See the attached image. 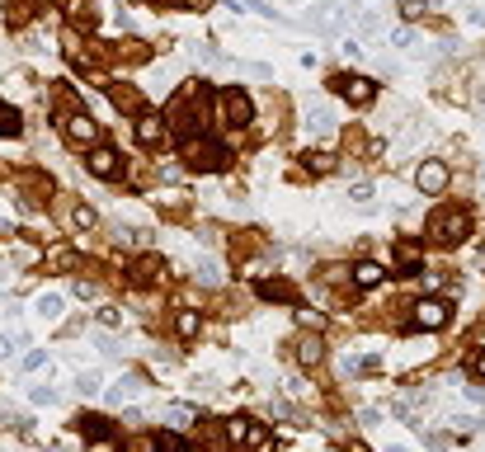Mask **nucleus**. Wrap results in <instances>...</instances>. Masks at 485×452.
<instances>
[{"mask_svg":"<svg viewBox=\"0 0 485 452\" xmlns=\"http://www.w3.org/2000/svg\"><path fill=\"white\" fill-rule=\"evenodd\" d=\"M170 132L179 141H188V137H203V85H188L179 99L170 104Z\"/></svg>","mask_w":485,"mask_h":452,"instance_id":"obj_1","label":"nucleus"},{"mask_svg":"<svg viewBox=\"0 0 485 452\" xmlns=\"http://www.w3.org/2000/svg\"><path fill=\"white\" fill-rule=\"evenodd\" d=\"M226 141H217V137H188L184 141V170H198V174H207V170H221L226 165Z\"/></svg>","mask_w":485,"mask_h":452,"instance_id":"obj_2","label":"nucleus"},{"mask_svg":"<svg viewBox=\"0 0 485 452\" xmlns=\"http://www.w3.org/2000/svg\"><path fill=\"white\" fill-rule=\"evenodd\" d=\"M306 24H311V33H321V38H340V33L349 29V5H340V0H316L311 10H306Z\"/></svg>","mask_w":485,"mask_h":452,"instance_id":"obj_3","label":"nucleus"},{"mask_svg":"<svg viewBox=\"0 0 485 452\" xmlns=\"http://www.w3.org/2000/svg\"><path fill=\"white\" fill-rule=\"evenodd\" d=\"M467 231H471V221H467L462 207H448V212H434V217H429V235H434L439 245H457Z\"/></svg>","mask_w":485,"mask_h":452,"instance_id":"obj_4","label":"nucleus"},{"mask_svg":"<svg viewBox=\"0 0 485 452\" xmlns=\"http://www.w3.org/2000/svg\"><path fill=\"white\" fill-rule=\"evenodd\" d=\"M217 118L226 127H250V118H254L250 94H245V90H221L217 94Z\"/></svg>","mask_w":485,"mask_h":452,"instance_id":"obj_5","label":"nucleus"},{"mask_svg":"<svg viewBox=\"0 0 485 452\" xmlns=\"http://www.w3.org/2000/svg\"><path fill=\"white\" fill-rule=\"evenodd\" d=\"M62 132H66V141H71V146H99V123H94L85 109L62 113Z\"/></svg>","mask_w":485,"mask_h":452,"instance_id":"obj_6","label":"nucleus"},{"mask_svg":"<svg viewBox=\"0 0 485 452\" xmlns=\"http://www.w3.org/2000/svg\"><path fill=\"white\" fill-rule=\"evenodd\" d=\"M410 316H415V325H420V330H443L448 321H453V306L439 302V297H420Z\"/></svg>","mask_w":485,"mask_h":452,"instance_id":"obj_7","label":"nucleus"},{"mask_svg":"<svg viewBox=\"0 0 485 452\" xmlns=\"http://www.w3.org/2000/svg\"><path fill=\"white\" fill-rule=\"evenodd\" d=\"M448 179H453V174H448L443 160H420V170H415V188H420V193H443Z\"/></svg>","mask_w":485,"mask_h":452,"instance_id":"obj_8","label":"nucleus"},{"mask_svg":"<svg viewBox=\"0 0 485 452\" xmlns=\"http://www.w3.org/2000/svg\"><path fill=\"white\" fill-rule=\"evenodd\" d=\"M85 165H90L94 179H118V170H123V165H118V151H113V146H104V141H99V146H90V160H85Z\"/></svg>","mask_w":485,"mask_h":452,"instance_id":"obj_9","label":"nucleus"},{"mask_svg":"<svg viewBox=\"0 0 485 452\" xmlns=\"http://www.w3.org/2000/svg\"><path fill=\"white\" fill-rule=\"evenodd\" d=\"M335 90L344 94L349 104H373V94H377V85L368 76H335Z\"/></svg>","mask_w":485,"mask_h":452,"instance_id":"obj_10","label":"nucleus"},{"mask_svg":"<svg viewBox=\"0 0 485 452\" xmlns=\"http://www.w3.org/2000/svg\"><path fill=\"white\" fill-rule=\"evenodd\" d=\"M160 278H165V259H156V254H141L137 264L127 269V283H137V288H151Z\"/></svg>","mask_w":485,"mask_h":452,"instance_id":"obj_11","label":"nucleus"},{"mask_svg":"<svg viewBox=\"0 0 485 452\" xmlns=\"http://www.w3.org/2000/svg\"><path fill=\"white\" fill-rule=\"evenodd\" d=\"M165 132H170V123H165V118H156V113H146V109L137 113V141H141V146H160V141H165Z\"/></svg>","mask_w":485,"mask_h":452,"instance_id":"obj_12","label":"nucleus"},{"mask_svg":"<svg viewBox=\"0 0 485 452\" xmlns=\"http://www.w3.org/2000/svg\"><path fill=\"white\" fill-rule=\"evenodd\" d=\"M33 311H38V321H47V325H57L66 316V297L62 292H38V302H33Z\"/></svg>","mask_w":485,"mask_h":452,"instance_id":"obj_13","label":"nucleus"},{"mask_svg":"<svg viewBox=\"0 0 485 452\" xmlns=\"http://www.w3.org/2000/svg\"><path fill=\"white\" fill-rule=\"evenodd\" d=\"M297 363H302V368L325 363V344H321V335H306V340H297Z\"/></svg>","mask_w":485,"mask_h":452,"instance_id":"obj_14","label":"nucleus"},{"mask_svg":"<svg viewBox=\"0 0 485 452\" xmlns=\"http://www.w3.org/2000/svg\"><path fill=\"white\" fill-rule=\"evenodd\" d=\"M382 278H387V269L377 264V259H363V264L354 269V283H358V288H377Z\"/></svg>","mask_w":485,"mask_h":452,"instance_id":"obj_15","label":"nucleus"},{"mask_svg":"<svg viewBox=\"0 0 485 452\" xmlns=\"http://www.w3.org/2000/svg\"><path fill=\"white\" fill-rule=\"evenodd\" d=\"M396 269H401V273H420L424 269V254L415 245H396Z\"/></svg>","mask_w":485,"mask_h":452,"instance_id":"obj_16","label":"nucleus"},{"mask_svg":"<svg viewBox=\"0 0 485 452\" xmlns=\"http://www.w3.org/2000/svg\"><path fill=\"white\" fill-rule=\"evenodd\" d=\"M259 297H269V302H292V283H283V278H269V283H259Z\"/></svg>","mask_w":485,"mask_h":452,"instance_id":"obj_17","label":"nucleus"},{"mask_svg":"<svg viewBox=\"0 0 485 452\" xmlns=\"http://www.w3.org/2000/svg\"><path fill=\"white\" fill-rule=\"evenodd\" d=\"M19 132H24V118H19V109L0 104V137H19Z\"/></svg>","mask_w":485,"mask_h":452,"instance_id":"obj_18","label":"nucleus"},{"mask_svg":"<svg viewBox=\"0 0 485 452\" xmlns=\"http://www.w3.org/2000/svg\"><path fill=\"white\" fill-rule=\"evenodd\" d=\"M137 391H141L137 377H123L118 387H109V406H123V401H132V396H137Z\"/></svg>","mask_w":485,"mask_h":452,"instance_id":"obj_19","label":"nucleus"},{"mask_svg":"<svg viewBox=\"0 0 485 452\" xmlns=\"http://www.w3.org/2000/svg\"><path fill=\"white\" fill-rule=\"evenodd\" d=\"M123 452H160V434H132L123 443Z\"/></svg>","mask_w":485,"mask_h":452,"instance_id":"obj_20","label":"nucleus"},{"mask_svg":"<svg viewBox=\"0 0 485 452\" xmlns=\"http://www.w3.org/2000/svg\"><path fill=\"white\" fill-rule=\"evenodd\" d=\"M174 330H179V340H193L198 335V311H179L174 316Z\"/></svg>","mask_w":485,"mask_h":452,"instance_id":"obj_21","label":"nucleus"},{"mask_svg":"<svg viewBox=\"0 0 485 452\" xmlns=\"http://www.w3.org/2000/svg\"><path fill=\"white\" fill-rule=\"evenodd\" d=\"M99 382H104L99 373H80V377H76V396H85V401H90V396H99Z\"/></svg>","mask_w":485,"mask_h":452,"instance_id":"obj_22","label":"nucleus"},{"mask_svg":"<svg viewBox=\"0 0 485 452\" xmlns=\"http://www.w3.org/2000/svg\"><path fill=\"white\" fill-rule=\"evenodd\" d=\"M47 264H52V269H57V273H66V269H71V264H76V250H47Z\"/></svg>","mask_w":485,"mask_h":452,"instance_id":"obj_23","label":"nucleus"},{"mask_svg":"<svg viewBox=\"0 0 485 452\" xmlns=\"http://www.w3.org/2000/svg\"><path fill=\"white\" fill-rule=\"evenodd\" d=\"M165 420H170V429H188V424H193V410L188 406H165Z\"/></svg>","mask_w":485,"mask_h":452,"instance_id":"obj_24","label":"nucleus"},{"mask_svg":"<svg viewBox=\"0 0 485 452\" xmlns=\"http://www.w3.org/2000/svg\"><path fill=\"white\" fill-rule=\"evenodd\" d=\"M113 104H118V109H137L141 113V99H137V94H132V90H123V85H113Z\"/></svg>","mask_w":485,"mask_h":452,"instance_id":"obj_25","label":"nucleus"},{"mask_svg":"<svg viewBox=\"0 0 485 452\" xmlns=\"http://www.w3.org/2000/svg\"><path fill=\"white\" fill-rule=\"evenodd\" d=\"M71 221H76L80 231H90V226H99V212H94V207H85V203H80L76 212H71Z\"/></svg>","mask_w":485,"mask_h":452,"instance_id":"obj_26","label":"nucleus"},{"mask_svg":"<svg viewBox=\"0 0 485 452\" xmlns=\"http://www.w3.org/2000/svg\"><path fill=\"white\" fill-rule=\"evenodd\" d=\"M71 297H80V302H94V297H99V283L76 278V283H71Z\"/></svg>","mask_w":485,"mask_h":452,"instance_id":"obj_27","label":"nucleus"},{"mask_svg":"<svg viewBox=\"0 0 485 452\" xmlns=\"http://www.w3.org/2000/svg\"><path fill=\"white\" fill-rule=\"evenodd\" d=\"M476 429H481V420H476V415H453V434H476Z\"/></svg>","mask_w":485,"mask_h":452,"instance_id":"obj_28","label":"nucleus"},{"mask_svg":"<svg viewBox=\"0 0 485 452\" xmlns=\"http://www.w3.org/2000/svg\"><path fill=\"white\" fill-rule=\"evenodd\" d=\"M193 278H203L207 288H217V283H221V273H217V264H207V259H203V264L193 269Z\"/></svg>","mask_w":485,"mask_h":452,"instance_id":"obj_29","label":"nucleus"},{"mask_svg":"<svg viewBox=\"0 0 485 452\" xmlns=\"http://www.w3.org/2000/svg\"><path fill=\"white\" fill-rule=\"evenodd\" d=\"M297 325H306V330H321V325H325V316H321V311H306V306H297Z\"/></svg>","mask_w":485,"mask_h":452,"instance_id":"obj_30","label":"nucleus"},{"mask_svg":"<svg viewBox=\"0 0 485 452\" xmlns=\"http://www.w3.org/2000/svg\"><path fill=\"white\" fill-rule=\"evenodd\" d=\"M62 396H57V387H33V406H57Z\"/></svg>","mask_w":485,"mask_h":452,"instance_id":"obj_31","label":"nucleus"},{"mask_svg":"<svg viewBox=\"0 0 485 452\" xmlns=\"http://www.w3.org/2000/svg\"><path fill=\"white\" fill-rule=\"evenodd\" d=\"M349 198H354L358 207H373V184H354V188H349Z\"/></svg>","mask_w":485,"mask_h":452,"instance_id":"obj_32","label":"nucleus"},{"mask_svg":"<svg viewBox=\"0 0 485 452\" xmlns=\"http://www.w3.org/2000/svg\"><path fill=\"white\" fill-rule=\"evenodd\" d=\"M245 434H250L245 420H226V438H231V443H245Z\"/></svg>","mask_w":485,"mask_h":452,"instance_id":"obj_33","label":"nucleus"},{"mask_svg":"<svg viewBox=\"0 0 485 452\" xmlns=\"http://www.w3.org/2000/svg\"><path fill=\"white\" fill-rule=\"evenodd\" d=\"M264 443H269V434H264V429H250V434H245V443H240V448H245V452H259V448H264Z\"/></svg>","mask_w":485,"mask_h":452,"instance_id":"obj_34","label":"nucleus"},{"mask_svg":"<svg viewBox=\"0 0 485 452\" xmlns=\"http://www.w3.org/2000/svg\"><path fill=\"white\" fill-rule=\"evenodd\" d=\"M424 10H429V0H401V15L406 19H420Z\"/></svg>","mask_w":485,"mask_h":452,"instance_id":"obj_35","label":"nucleus"},{"mask_svg":"<svg viewBox=\"0 0 485 452\" xmlns=\"http://www.w3.org/2000/svg\"><path fill=\"white\" fill-rule=\"evenodd\" d=\"M99 325H123V311H118V306H99Z\"/></svg>","mask_w":485,"mask_h":452,"instance_id":"obj_36","label":"nucleus"},{"mask_svg":"<svg viewBox=\"0 0 485 452\" xmlns=\"http://www.w3.org/2000/svg\"><path fill=\"white\" fill-rule=\"evenodd\" d=\"M410 43H415V29H410V24H406V29H396V33H392V47H410Z\"/></svg>","mask_w":485,"mask_h":452,"instance_id":"obj_37","label":"nucleus"},{"mask_svg":"<svg viewBox=\"0 0 485 452\" xmlns=\"http://www.w3.org/2000/svg\"><path fill=\"white\" fill-rule=\"evenodd\" d=\"M43 363H47V354H38V349H33V354H24V373H38Z\"/></svg>","mask_w":485,"mask_h":452,"instance_id":"obj_38","label":"nucleus"},{"mask_svg":"<svg viewBox=\"0 0 485 452\" xmlns=\"http://www.w3.org/2000/svg\"><path fill=\"white\" fill-rule=\"evenodd\" d=\"M80 429H85V434H90V438H109V424H99V420H85V424H80Z\"/></svg>","mask_w":485,"mask_h":452,"instance_id":"obj_39","label":"nucleus"},{"mask_svg":"<svg viewBox=\"0 0 485 452\" xmlns=\"http://www.w3.org/2000/svg\"><path fill=\"white\" fill-rule=\"evenodd\" d=\"M160 452H188V448H184L174 434H160Z\"/></svg>","mask_w":485,"mask_h":452,"instance_id":"obj_40","label":"nucleus"},{"mask_svg":"<svg viewBox=\"0 0 485 452\" xmlns=\"http://www.w3.org/2000/svg\"><path fill=\"white\" fill-rule=\"evenodd\" d=\"M19 344H24V340H15V335H0V359H5V354H15Z\"/></svg>","mask_w":485,"mask_h":452,"instance_id":"obj_41","label":"nucleus"},{"mask_svg":"<svg viewBox=\"0 0 485 452\" xmlns=\"http://www.w3.org/2000/svg\"><path fill=\"white\" fill-rule=\"evenodd\" d=\"M471 368H476V377H485V349L476 354V363H471Z\"/></svg>","mask_w":485,"mask_h":452,"instance_id":"obj_42","label":"nucleus"},{"mask_svg":"<svg viewBox=\"0 0 485 452\" xmlns=\"http://www.w3.org/2000/svg\"><path fill=\"white\" fill-rule=\"evenodd\" d=\"M349 452H368V448H363V443H349Z\"/></svg>","mask_w":485,"mask_h":452,"instance_id":"obj_43","label":"nucleus"}]
</instances>
